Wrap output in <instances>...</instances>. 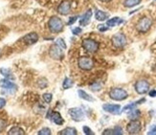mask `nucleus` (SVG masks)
<instances>
[{
  "mask_svg": "<svg viewBox=\"0 0 156 135\" xmlns=\"http://www.w3.org/2000/svg\"><path fill=\"white\" fill-rule=\"evenodd\" d=\"M48 26L51 32L53 33H59L63 30V22L62 20L58 16H52L49 19Z\"/></svg>",
  "mask_w": 156,
  "mask_h": 135,
  "instance_id": "nucleus-1",
  "label": "nucleus"
},
{
  "mask_svg": "<svg viewBox=\"0 0 156 135\" xmlns=\"http://www.w3.org/2000/svg\"><path fill=\"white\" fill-rule=\"evenodd\" d=\"M151 25H152V19L151 17L145 16L143 18H141L138 21V23L136 25V29L140 33H147L151 29Z\"/></svg>",
  "mask_w": 156,
  "mask_h": 135,
  "instance_id": "nucleus-2",
  "label": "nucleus"
},
{
  "mask_svg": "<svg viewBox=\"0 0 156 135\" xmlns=\"http://www.w3.org/2000/svg\"><path fill=\"white\" fill-rule=\"evenodd\" d=\"M109 97L115 101H123L128 97V94L126 90L122 88H113L109 92Z\"/></svg>",
  "mask_w": 156,
  "mask_h": 135,
  "instance_id": "nucleus-3",
  "label": "nucleus"
},
{
  "mask_svg": "<svg viewBox=\"0 0 156 135\" xmlns=\"http://www.w3.org/2000/svg\"><path fill=\"white\" fill-rule=\"evenodd\" d=\"M78 65L81 70H91L94 66V62L91 58L88 57H81L78 59Z\"/></svg>",
  "mask_w": 156,
  "mask_h": 135,
  "instance_id": "nucleus-4",
  "label": "nucleus"
},
{
  "mask_svg": "<svg viewBox=\"0 0 156 135\" xmlns=\"http://www.w3.org/2000/svg\"><path fill=\"white\" fill-rule=\"evenodd\" d=\"M111 41L114 47H116V48H122V47H124L126 44V37L124 34L118 33L112 37Z\"/></svg>",
  "mask_w": 156,
  "mask_h": 135,
  "instance_id": "nucleus-5",
  "label": "nucleus"
},
{
  "mask_svg": "<svg viewBox=\"0 0 156 135\" xmlns=\"http://www.w3.org/2000/svg\"><path fill=\"white\" fill-rule=\"evenodd\" d=\"M81 45H83V48L89 53H95L99 49V43L93 39H90V38L83 39Z\"/></svg>",
  "mask_w": 156,
  "mask_h": 135,
  "instance_id": "nucleus-6",
  "label": "nucleus"
},
{
  "mask_svg": "<svg viewBox=\"0 0 156 135\" xmlns=\"http://www.w3.org/2000/svg\"><path fill=\"white\" fill-rule=\"evenodd\" d=\"M135 90H136L138 94H141V95L146 94L150 90V83L145 80H140L135 83Z\"/></svg>",
  "mask_w": 156,
  "mask_h": 135,
  "instance_id": "nucleus-7",
  "label": "nucleus"
},
{
  "mask_svg": "<svg viewBox=\"0 0 156 135\" xmlns=\"http://www.w3.org/2000/svg\"><path fill=\"white\" fill-rule=\"evenodd\" d=\"M69 114L72 117V119L74 121H77V122H80L83 121L85 117L84 112L83 111V109L79 108V107H74V108H70L69 109Z\"/></svg>",
  "mask_w": 156,
  "mask_h": 135,
  "instance_id": "nucleus-8",
  "label": "nucleus"
},
{
  "mask_svg": "<svg viewBox=\"0 0 156 135\" xmlns=\"http://www.w3.org/2000/svg\"><path fill=\"white\" fill-rule=\"evenodd\" d=\"M49 54H50V57L54 59H62L63 57L62 48H60L58 44H54L51 46Z\"/></svg>",
  "mask_w": 156,
  "mask_h": 135,
  "instance_id": "nucleus-9",
  "label": "nucleus"
},
{
  "mask_svg": "<svg viewBox=\"0 0 156 135\" xmlns=\"http://www.w3.org/2000/svg\"><path fill=\"white\" fill-rule=\"evenodd\" d=\"M141 129L142 126L140 122H138L136 120H132L126 126V130L128 134H138L141 131Z\"/></svg>",
  "mask_w": 156,
  "mask_h": 135,
  "instance_id": "nucleus-10",
  "label": "nucleus"
},
{
  "mask_svg": "<svg viewBox=\"0 0 156 135\" xmlns=\"http://www.w3.org/2000/svg\"><path fill=\"white\" fill-rule=\"evenodd\" d=\"M103 108L105 111L113 114V115H118L121 113V106L119 105H113V104H105L103 105Z\"/></svg>",
  "mask_w": 156,
  "mask_h": 135,
  "instance_id": "nucleus-11",
  "label": "nucleus"
},
{
  "mask_svg": "<svg viewBox=\"0 0 156 135\" xmlns=\"http://www.w3.org/2000/svg\"><path fill=\"white\" fill-rule=\"evenodd\" d=\"M0 86H1L3 89H6L10 92H15L17 89V86L15 83H12L10 80H7V79H3L0 80Z\"/></svg>",
  "mask_w": 156,
  "mask_h": 135,
  "instance_id": "nucleus-12",
  "label": "nucleus"
},
{
  "mask_svg": "<svg viewBox=\"0 0 156 135\" xmlns=\"http://www.w3.org/2000/svg\"><path fill=\"white\" fill-rule=\"evenodd\" d=\"M23 40V42L26 44V45H33V44H35L36 42H37V40H38V36H37V33H30L28 34V35H26L23 37L22 38Z\"/></svg>",
  "mask_w": 156,
  "mask_h": 135,
  "instance_id": "nucleus-13",
  "label": "nucleus"
},
{
  "mask_svg": "<svg viewBox=\"0 0 156 135\" xmlns=\"http://www.w3.org/2000/svg\"><path fill=\"white\" fill-rule=\"evenodd\" d=\"M71 11V6L70 3L68 1H63L59 4L58 8V12L59 15H62V16H66L68 15Z\"/></svg>",
  "mask_w": 156,
  "mask_h": 135,
  "instance_id": "nucleus-14",
  "label": "nucleus"
},
{
  "mask_svg": "<svg viewBox=\"0 0 156 135\" xmlns=\"http://www.w3.org/2000/svg\"><path fill=\"white\" fill-rule=\"evenodd\" d=\"M91 16H92V11L91 10H88L87 12H85L83 16L80 17V24L81 26H87L90 22V19H91Z\"/></svg>",
  "mask_w": 156,
  "mask_h": 135,
  "instance_id": "nucleus-15",
  "label": "nucleus"
},
{
  "mask_svg": "<svg viewBox=\"0 0 156 135\" xmlns=\"http://www.w3.org/2000/svg\"><path fill=\"white\" fill-rule=\"evenodd\" d=\"M50 118H51V120L53 121V122L55 123L56 125H58V126H62L64 123L63 118L62 117L60 113H58V112H53L51 114V117Z\"/></svg>",
  "mask_w": 156,
  "mask_h": 135,
  "instance_id": "nucleus-16",
  "label": "nucleus"
},
{
  "mask_svg": "<svg viewBox=\"0 0 156 135\" xmlns=\"http://www.w3.org/2000/svg\"><path fill=\"white\" fill-rule=\"evenodd\" d=\"M124 22V20L123 19H121L120 17L116 16V17H113L111 19H108L107 20V22H106V25L108 27H114V26H116V25H119L121 23H123Z\"/></svg>",
  "mask_w": 156,
  "mask_h": 135,
  "instance_id": "nucleus-17",
  "label": "nucleus"
},
{
  "mask_svg": "<svg viewBox=\"0 0 156 135\" xmlns=\"http://www.w3.org/2000/svg\"><path fill=\"white\" fill-rule=\"evenodd\" d=\"M95 17H96V19L99 20V21H105V19H107L108 15L103 11L98 10V11H96V13H95Z\"/></svg>",
  "mask_w": 156,
  "mask_h": 135,
  "instance_id": "nucleus-18",
  "label": "nucleus"
},
{
  "mask_svg": "<svg viewBox=\"0 0 156 135\" xmlns=\"http://www.w3.org/2000/svg\"><path fill=\"white\" fill-rule=\"evenodd\" d=\"M79 93V96L80 98H81L83 100H85V101H88V102H94V98L92 96H90L89 94H87L84 90H79L78 91Z\"/></svg>",
  "mask_w": 156,
  "mask_h": 135,
  "instance_id": "nucleus-19",
  "label": "nucleus"
},
{
  "mask_svg": "<svg viewBox=\"0 0 156 135\" xmlns=\"http://www.w3.org/2000/svg\"><path fill=\"white\" fill-rule=\"evenodd\" d=\"M58 134L60 135H77V130L74 127H66V129L62 130Z\"/></svg>",
  "mask_w": 156,
  "mask_h": 135,
  "instance_id": "nucleus-20",
  "label": "nucleus"
},
{
  "mask_svg": "<svg viewBox=\"0 0 156 135\" xmlns=\"http://www.w3.org/2000/svg\"><path fill=\"white\" fill-rule=\"evenodd\" d=\"M140 115H141L140 111L138 109H136V108H133V109L130 110L129 113H128L127 116H128V118H129L132 121V120H137L140 117Z\"/></svg>",
  "mask_w": 156,
  "mask_h": 135,
  "instance_id": "nucleus-21",
  "label": "nucleus"
},
{
  "mask_svg": "<svg viewBox=\"0 0 156 135\" xmlns=\"http://www.w3.org/2000/svg\"><path fill=\"white\" fill-rule=\"evenodd\" d=\"M9 135H24L25 132L23 130H21L20 127L18 126H15V127H12V129L10 130V131L8 132Z\"/></svg>",
  "mask_w": 156,
  "mask_h": 135,
  "instance_id": "nucleus-22",
  "label": "nucleus"
},
{
  "mask_svg": "<svg viewBox=\"0 0 156 135\" xmlns=\"http://www.w3.org/2000/svg\"><path fill=\"white\" fill-rule=\"evenodd\" d=\"M141 1L142 0H125L124 5H125V7H126V8H132V7L140 4Z\"/></svg>",
  "mask_w": 156,
  "mask_h": 135,
  "instance_id": "nucleus-23",
  "label": "nucleus"
},
{
  "mask_svg": "<svg viewBox=\"0 0 156 135\" xmlns=\"http://www.w3.org/2000/svg\"><path fill=\"white\" fill-rule=\"evenodd\" d=\"M0 72H1L2 75L6 78V79H9V80H13V75L12 74V72L8 69H5V68H1L0 69Z\"/></svg>",
  "mask_w": 156,
  "mask_h": 135,
  "instance_id": "nucleus-24",
  "label": "nucleus"
},
{
  "mask_svg": "<svg viewBox=\"0 0 156 135\" xmlns=\"http://www.w3.org/2000/svg\"><path fill=\"white\" fill-rule=\"evenodd\" d=\"M74 84V82L69 79V78H65L64 80H63V83H62V86H63V88L64 89H68V88H71V87L73 86Z\"/></svg>",
  "mask_w": 156,
  "mask_h": 135,
  "instance_id": "nucleus-25",
  "label": "nucleus"
},
{
  "mask_svg": "<svg viewBox=\"0 0 156 135\" xmlns=\"http://www.w3.org/2000/svg\"><path fill=\"white\" fill-rule=\"evenodd\" d=\"M52 99H53V95H52L51 93H45V94H43V100L45 101L47 104H50Z\"/></svg>",
  "mask_w": 156,
  "mask_h": 135,
  "instance_id": "nucleus-26",
  "label": "nucleus"
},
{
  "mask_svg": "<svg viewBox=\"0 0 156 135\" xmlns=\"http://www.w3.org/2000/svg\"><path fill=\"white\" fill-rule=\"evenodd\" d=\"M38 135H51V130L48 127H44V129L40 130L38 132H37Z\"/></svg>",
  "mask_w": 156,
  "mask_h": 135,
  "instance_id": "nucleus-27",
  "label": "nucleus"
},
{
  "mask_svg": "<svg viewBox=\"0 0 156 135\" xmlns=\"http://www.w3.org/2000/svg\"><path fill=\"white\" fill-rule=\"evenodd\" d=\"M56 44H58L60 48H62V49H66V44L64 42V40L62 38H58L56 40Z\"/></svg>",
  "mask_w": 156,
  "mask_h": 135,
  "instance_id": "nucleus-28",
  "label": "nucleus"
},
{
  "mask_svg": "<svg viewBox=\"0 0 156 135\" xmlns=\"http://www.w3.org/2000/svg\"><path fill=\"white\" fill-rule=\"evenodd\" d=\"M7 126V123L6 121L3 120V119H0V132H2Z\"/></svg>",
  "mask_w": 156,
  "mask_h": 135,
  "instance_id": "nucleus-29",
  "label": "nucleus"
},
{
  "mask_svg": "<svg viewBox=\"0 0 156 135\" xmlns=\"http://www.w3.org/2000/svg\"><path fill=\"white\" fill-rule=\"evenodd\" d=\"M90 88H91V90H93V91H99V90H101V84L100 83H94V84H92L91 86H90Z\"/></svg>",
  "mask_w": 156,
  "mask_h": 135,
  "instance_id": "nucleus-30",
  "label": "nucleus"
},
{
  "mask_svg": "<svg viewBox=\"0 0 156 135\" xmlns=\"http://www.w3.org/2000/svg\"><path fill=\"white\" fill-rule=\"evenodd\" d=\"M114 135H122L123 134V130L120 126H115L114 127Z\"/></svg>",
  "mask_w": 156,
  "mask_h": 135,
  "instance_id": "nucleus-31",
  "label": "nucleus"
},
{
  "mask_svg": "<svg viewBox=\"0 0 156 135\" xmlns=\"http://www.w3.org/2000/svg\"><path fill=\"white\" fill-rule=\"evenodd\" d=\"M83 132H84L86 135H93V134H94V132H93L88 126H83Z\"/></svg>",
  "mask_w": 156,
  "mask_h": 135,
  "instance_id": "nucleus-32",
  "label": "nucleus"
},
{
  "mask_svg": "<svg viewBox=\"0 0 156 135\" xmlns=\"http://www.w3.org/2000/svg\"><path fill=\"white\" fill-rule=\"evenodd\" d=\"M103 134L104 135H114V130H111V129L105 130H104Z\"/></svg>",
  "mask_w": 156,
  "mask_h": 135,
  "instance_id": "nucleus-33",
  "label": "nucleus"
},
{
  "mask_svg": "<svg viewBox=\"0 0 156 135\" xmlns=\"http://www.w3.org/2000/svg\"><path fill=\"white\" fill-rule=\"evenodd\" d=\"M98 29L100 32H105L108 30V26H105V25H99Z\"/></svg>",
  "mask_w": 156,
  "mask_h": 135,
  "instance_id": "nucleus-34",
  "label": "nucleus"
},
{
  "mask_svg": "<svg viewBox=\"0 0 156 135\" xmlns=\"http://www.w3.org/2000/svg\"><path fill=\"white\" fill-rule=\"evenodd\" d=\"M42 82H43V79L39 80V82H38V85H39L40 88H45V87L47 86V82H45L44 83H43Z\"/></svg>",
  "mask_w": 156,
  "mask_h": 135,
  "instance_id": "nucleus-35",
  "label": "nucleus"
},
{
  "mask_svg": "<svg viewBox=\"0 0 156 135\" xmlns=\"http://www.w3.org/2000/svg\"><path fill=\"white\" fill-rule=\"evenodd\" d=\"M77 19H78V16H72V17H70L69 21H68V25H72L73 23H75V22L77 21Z\"/></svg>",
  "mask_w": 156,
  "mask_h": 135,
  "instance_id": "nucleus-36",
  "label": "nucleus"
},
{
  "mask_svg": "<svg viewBox=\"0 0 156 135\" xmlns=\"http://www.w3.org/2000/svg\"><path fill=\"white\" fill-rule=\"evenodd\" d=\"M80 33H81V29L80 28V27H77V28H74L73 29V34H74V35L78 36V35H80Z\"/></svg>",
  "mask_w": 156,
  "mask_h": 135,
  "instance_id": "nucleus-37",
  "label": "nucleus"
},
{
  "mask_svg": "<svg viewBox=\"0 0 156 135\" xmlns=\"http://www.w3.org/2000/svg\"><path fill=\"white\" fill-rule=\"evenodd\" d=\"M5 105H6V100L3 98H0V109L3 108V107L5 106Z\"/></svg>",
  "mask_w": 156,
  "mask_h": 135,
  "instance_id": "nucleus-38",
  "label": "nucleus"
},
{
  "mask_svg": "<svg viewBox=\"0 0 156 135\" xmlns=\"http://www.w3.org/2000/svg\"><path fill=\"white\" fill-rule=\"evenodd\" d=\"M151 97H156V90H152L150 92V94H148Z\"/></svg>",
  "mask_w": 156,
  "mask_h": 135,
  "instance_id": "nucleus-39",
  "label": "nucleus"
},
{
  "mask_svg": "<svg viewBox=\"0 0 156 135\" xmlns=\"http://www.w3.org/2000/svg\"><path fill=\"white\" fill-rule=\"evenodd\" d=\"M100 1H101V2H109V1H111V0H100Z\"/></svg>",
  "mask_w": 156,
  "mask_h": 135,
  "instance_id": "nucleus-40",
  "label": "nucleus"
},
{
  "mask_svg": "<svg viewBox=\"0 0 156 135\" xmlns=\"http://www.w3.org/2000/svg\"><path fill=\"white\" fill-rule=\"evenodd\" d=\"M0 53H1V51H0Z\"/></svg>",
  "mask_w": 156,
  "mask_h": 135,
  "instance_id": "nucleus-41",
  "label": "nucleus"
}]
</instances>
